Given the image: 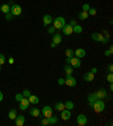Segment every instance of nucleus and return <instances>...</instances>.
Instances as JSON below:
<instances>
[{
	"label": "nucleus",
	"instance_id": "obj_30",
	"mask_svg": "<svg viewBox=\"0 0 113 126\" xmlns=\"http://www.w3.org/2000/svg\"><path fill=\"white\" fill-rule=\"evenodd\" d=\"M112 52H113V47H112V46H110V47H109V49H107V50H105V56H106V57H110L111 56V55H112Z\"/></svg>",
	"mask_w": 113,
	"mask_h": 126
},
{
	"label": "nucleus",
	"instance_id": "obj_36",
	"mask_svg": "<svg viewBox=\"0 0 113 126\" xmlns=\"http://www.w3.org/2000/svg\"><path fill=\"white\" fill-rule=\"evenodd\" d=\"M106 79H107V82H109V83H112L113 82V74L112 73H109V74H107Z\"/></svg>",
	"mask_w": 113,
	"mask_h": 126
},
{
	"label": "nucleus",
	"instance_id": "obj_14",
	"mask_svg": "<svg viewBox=\"0 0 113 126\" xmlns=\"http://www.w3.org/2000/svg\"><path fill=\"white\" fill-rule=\"evenodd\" d=\"M52 16H50V15H44L43 16V25L44 26H49L50 24L52 23Z\"/></svg>",
	"mask_w": 113,
	"mask_h": 126
},
{
	"label": "nucleus",
	"instance_id": "obj_31",
	"mask_svg": "<svg viewBox=\"0 0 113 126\" xmlns=\"http://www.w3.org/2000/svg\"><path fill=\"white\" fill-rule=\"evenodd\" d=\"M41 124H42L43 126H48V125H50V123H49V118H48V117L42 118V119H41Z\"/></svg>",
	"mask_w": 113,
	"mask_h": 126
},
{
	"label": "nucleus",
	"instance_id": "obj_11",
	"mask_svg": "<svg viewBox=\"0 0 113 126\" xmlns=\"http://www.w3.org/2000/svg\"><path fill=\"white\" fill-rule=\"evenodd\" d=\"M62 32H63V34H66V35H71L73 34V26L70 25V24H66L63 27H62Z\"/></svg>",
	"mask_w": 113,
	"mask_h": 126
},
{
	"label": "nucleus",
	"instance_id": "obj_32",
	"mask_svg": "<svg viewBox=\"0 0 113 126\" xmlns=\"http://www.w3.org/2000/svg\"><path fill=\"white\" fill-rule=\"evenodd\" d=\"M5 15H6V17H5V18H6L7 21H12L13 18L15 17V16H14V15H13L10 12H9V13H7V14H5Z\"/></svg>",
	"mask_w": 113,
	"mask_h": 126
},
{
	"label": "nucleus",
	"instance_id": "obj_47",
	"mask_svg": "<svg viewBox=\"0 0 113 126\" xmlns=\"http://www.w3.org/2000/svg\"><path fill=\"white\" fill-rule=\"evenodd\" d=\"M55 47H57V44L53 43V42H51V48H55Z\"/></svg>",
	"mask_w": 113,
	"mask_h": 126
},
{
	"label": "nucleus",
	"instance_id": "obj_29",
	"mask_svg": "<svg viewBox=\"0 0 113 126\" xmlns=\"http://www.w3.org/2000/svg\"><path fill=\"white\" fill-rule=\"evenodd\" d=\"M66 56L68 57V58H71V57H74V50L70 49V48H68V49L66 50Z\"/></svg>",
	"mask_w": 113,
	"mask_h": 126
},
{
	"label": "nucleus",
	"instance_id": "obj_43",
	"mask_svg": "<svg viewBox=\"0 0 113 126\" xmlns=\"http://www.w3.org/2000/svg\"><path fill=\"white\" fill-rule=\"evenodd\" d=\"M109 72H110V73H113V65L112 64L109 66Z\"/></svg>",
	"mask_w": 113,
	"mask_h": 126
},
{
	"label": "nucleus",
	"instance_id": "obj_41",
	"mask_svg": "<svg viewBox=\"0 0 113 126\" xmlns=\"http://www.w3.org/2000/svg\"><path fill=\"white\" fill-rule=\"evenodd\" d=\"M107 42H109V38H106V36H104V39H103V40H102V43L106 44Z\"/></svg>",
	"mask_w": 113,
	"mask_h": 126
},
{
	"label": "nucleus",
	"instance_id": "obj_18",
	"mask_svg": "<svg viewBox=\"0 0 113 126\" xmlns=\"http://www.w3.org/2000/svg\"><path fill=\"white\" fill-rule=\"evenodd\" d=\"M87 100H88V105H89L90 107H92V106L94 105V102H95L96 100H99V99H97V98L95 97V94H94V93H92V94H89V95H88V98H87Z\"/></svg>",
	"mask_w": 113,
	"mask_h": 126
},
{
	"label": "nucleus",
	"instance_id": "obj_19",
	"mask_svg": "<svg viewBox=\"0 0 113 126\" xmlns=\"http://www.w3.org/2000/svg\"><path fill=\"white\" fill-rule=\"evenodd\" d=\"M40 114H41V110L38 108H32L31 110H29V115L33 116V117H38Z\"/></svg>",
	"mask_w": 113,
	"mask_h": 126
},
{
	"label": "nucleus",
	"instance_id": "obj_44",
	"mask_svg": "<svg viewBox=\"0 0 113 126\" xmlns=\"http://www.w3.org/2000/svg\"><path fill=\"white\" fill-rule=\"evenodd\" d=\"M90 72H92V73H93V74H95L96 72H97V68H96V67H93V68H92V70H90Z\"/></svg>",
	"mask_w": 113,
	"mask_h": 126
},
{
	"label": "nucleus",
	"instance_id": "obj_40",
	"mask_svg": "<svg viewBox=\"0 0 113 126\" xmlns=\"http://www.w3.org/2000/svg\"><path fill=\"white\" fill-rule=\"evenodd\" d=\"M54 31H55V29L53 26H51V27H49V30H48V32L50 33V34H53L54 33Z\"/></svg>",
	"mask_w": 113,
	"mask_h": 126
},
{
	"label": "nucleus",
	"instance_id": "obj_25",
	"mask_svg": "<svg viewBox=\"0 0 113 126\" xmlns=\"http://www.w3.org/2000/svg\"><path fill=\"white\" fill-rule=\"evenodd\" d=\"M73 32L76 33V34H79V33L83 32V26L78 25V24H76L75 26H73Z\"/></svg>",
	"mask_w": 113,
	"mask_h": 126
},
{
	"label": "nucleus",
	"instance_id": "obj_49",
	"mask_svg": "<svg viewBox=\"0 0 113 126\" xmlns=\"http://www.w3.org/2000/svg\"><path fill=\"white\" fill-rule=\"evenodd\" d=\"M110 90H111V91L113 90V84H112V83H110Z\"/></svg>",
	"mask_w": 113,
	"mask_h": 126
},
{
	"label": "nucleus",
	"instance_id": "obj_5",
	"mask_svg": "<svg viewBox=\"0 0 113 126\" xmlns=\"http://www.w3.org/2000/svg\"><path fill=\"white\" fill-rule=\"evenodd\" d=\"M87 122H88V118L86 117V115L84 114H80L77 116V124L79 126H85L87 125Z\"/></svg>",
	"mask_w": 113,
	"mask_h": 126
},
{
	"label": "nucleus",
	"instance_id": "obj_12",
	"mask_svg": "<svg viewBox=\"0 0 113 126\" xmlns=\"http://www.w3.org/2000/svg\"><path fill=\"white\" fill-rule=\"evenodd\" d=\"M71 117V110H68V109H63L61 111V118L63 120H68Z\"/></svg>",
	"mask_w": 113,
	"mask_h": 126
},
{
	"label": "nucleus",
	"instance_id": "obj_1",
	"mask_svg": "<svg viewBox=\"0 0 113 126\" xmlns=\"http://www.w3.org/2000/svg\"><path fill=\"white\" fill-rule=\"evenodd\" d=\"M52 22H53V27H54L55 30H61L66 25V19H64L62 16H59V17L54 18Z\"/></svg>",
	"mask_w": 113,
	"mask_h": 126
},
{
	"label": "nucleus",
	"instance_id": "obj_27",
	"mask_svg": "<svg viewBox=\"0 0 113 126\" xmlns=\"http://www.w3.org/2000/svg\"><path fill=\"white\" fill-rule=\"evenodd\" d=\"M49 118V123H50V125H54V124H57L58 123V120H59V118L57 117V116H51V117H48Z\"/></svg>",
	"mask_w": 113,
	"mask_h": 126
},
{
	"label": "nucleus",
	"instance_id": "obj_37",
	"mask_svg": "<svg viewBox=\"0 0 113 126\" xmlns=\"http://www.w3.org/2000/svg\"><path fill=\"white\" fill-rule=\"evenodd\" d=\"M87 13H88V15H90V16H94V15H96V9L95 8H89Z\"/></svg>",
	"mask_w": 113,
	"mask_h": 126
},
{
	"label": "nucleus",
	"instance_id": "obj_45",
	"mask_svg": "<svg viewBox=\"0 0 113 126\" xmlns=\"http://www.w3.org/2000/svg\"><path fill=\"white\" fill-rule=\"evenodd\" d=\"M2 100H3V94H2V92L0 91V102H1Z\"/></svg>",
	"mask_w": 113,
	"mask_h": 126
},
{
	"label": "nucleus",
	"instance_id": "obj_21",
	"mask_svg": "<svg viewBox=\"0 0 113 126\" xmlns=\"http://www.w3.org/2000/svg\"><path fill=\"white\" fill-rule=\"evenodd\" d=\"M63 69H64V73L67 74V75H71V74L74 73V68L70 66L69 64H67V65H64V67H63Z\"/></svg>",
	"mask_w": 113,
	"mask_h": 126
},
{
	"label": "nucleus",
	"instance_id": "obj_20",
	"mask_svg": "<svg viewBox=\"0 0 113 126\" xmlns=\"http://www.w3.org/2000/svg\"><path fill=\"white\" fill-rule=\"evenodd\" d=\"M61 41H62V38H61L60 34H54L52 36V42L53 43H55L57 46H58L59 43H61Z\"/></svg>",
	"mask_w": 113,
	"mask_h": 126
},
{
	"label": "nucleus",
	"instance_id": "obj_24",
	"mask_svg": "<svg viewBox=\"0 0 113 126\" xmlns=\"http://www.w3.org/2000/svg\"><path fill=\"white\" fill-rule=\"evenodd\" d=\"M64 108L68 109V110H71V109L75 108V105H74V102L71 100H68L67 102H64Z\"/></svg>",
	"mask_w": 113,
	"mask_h": 126
},
{
	"label": "nucleus",
	"instance_id": "obj_38",
	"mask_svg": "<svg viewBox=\"0 0 113 126\" xmlns=\"http://www.w3.org/2000/svg\"><path fill=\"white\" fill-rule=\"evenodd\" d=\"M89 8H90V6L88 3H84V5H83V10H85V12H88Z\"/></svg>",
	"mask_w": 113,
	"mask_h": 126
},
{
	"label": "nucleus",
	"instance_id": "obj_17",
	"mask_svg": "<svg viewBox=\"0 0 113 126\" xmlns=\"http://www.w3.org/2000/svg\"><path fill=\"white\" fill-rule=\"evenodd\" d=\"M84 79L86 82H92L94 79V74L92 73V72H88V73L84 74Z\"/></svg>",
	"mask_w": 113,
	"mask_h": 126
},
{
	"label": "nucleus",
	"instance_id": "obj_35",
	"mask_svg": "<svg viewBox=\"0 0 113 126\" xmlns=\"http://www.w3.org/2000/svg\"><path fill=\"white\" fill-rule=\"evenodd\" d=\"M5 62H6V57H5V55L0 53V65L2 66V65L5 64Z\"/></svg>",
	"mask_w": 113,
	"mask_h": 126
},
{
	"label": "nucleus",
	"instance_id": "obj_48",
	"mask_svg": "<svg viewBox=\"0 0 113 126\" xmlns=\"http://www.w3.org/2000/svg\"><path fill=\"white\" fill-rule=\"evenodd\" d=\"M70 59H71V58H68V57H67V60H66L67 64H70Z\"/></svg>",
	"mask_w": 113,
	"mask_h": 126
},
{
	"label": "nucleus",
	"instance_id": "obj_4",
	"mask_svg": "<svg viewBox=\"0 0 113 126\" xmlns=\"http://www.w3.org/2000/svg\"><path fill=\"white\" fill-rule=\"evenodd\" d=\"M64 84L73 88V86H76L77 81H76V79H75V77H73L71 75H67V77L64 79Z\"/></svg>",
	"mask_w": 113,
	"mask_h": 126
},
{
	"label": "nucleus",
	"instance_id": "obj_33",
	"mask_svg": "<svg viewBox=\"0 0 113 126\" xmlns=\"http://www.w3.org/2000/svg\"><path fill=\"white\" fill-rule=\"evenodd\" d=\"M23 98H24V95L22 93H17L16 94V97H15V100H16L17 102H20V100L23 99Z\"/></svg>",
	"mask_w": 113,
	"mask_h": 126
},
{
	"label": "nucleus",
	"instance_id": "obj_22",
	"mask_svg": "<svg viewBox=\"0 0 113 126\" xmlns=\"http://www.w3.org/2000/svg\"><path fill=\"white\" fill-rule=\"evenodd\" d=\"M78 18H79V19H81V21L87 19V18H88V13L85 12V10H81V12L78 14Z\"/></svg>",
	"mask_w": 113,
	"mask_h": 126
},
{
	"label": "nucleus",
	"instance_id": "obj_9",
	"mask_svg": "<svg viewBox=\"0 0 113 126\" xmlns=\"http://www.w3.org/2000/svg\"><path fill=\"white\" fill-rule=\"evenodd\" d=\"M28 106H29L28 99L24 97L23 99L20 100V102H19V109H20V110H25V109L28 108Z\"/></svg>",
	"mask_w": 113,
	"mask_h": 126
},
{
	"label": "nucleus",
	"instance_id": "obj_46",
	"mask_svg": "<svg viewBox=\"0 0 113 126\" xmlns=\"http://www.w3.org/2000/svg\"><path fill=\"white\" fill-rule=\"evenodd\" d=\"M8 62H9V64H14V58H13V57H10Z\"/></svg>",
	"mask_w": 113,
	"mask_h": 126
},
{
	"label": "nucleus",
	"instance_id": "obj_8",
	"mask_svg": "<svg viewBox=\"0 0 113 126\" xmlns=\"http://www.w3.org/2000/svg\"><path fill=\"white\" fill-rule=\"evenodd\" d=\"M10 13H12L14 16H18V15L22 14V7L19 6V5H13V6H10Z\"/></svg>",
	"mask_w": 113,
	"mask_h": 126
},
{
	"label": "nucleus",
	"instance_id": "obj_23",
	"mask_svg": "<svg viewBox=\"0 0 113 126\" xmlns=\"http://www.w3.org/2000/svg\"><path fill=\"white\" fill-rule=\"evenodd\" d=\"M0 10H1L3 14H7V13L10 12V6H9L8 3H3L2 6L0 7Z\"/></svg>",
	"mask_w": 113,
	"mask_h": 126
},
{
	"label": "nucleus",
	"instance_id": "obj_2",
	"mask_svg": "<svg viewBox=\"0 0 113 126\" xmlns=\"http://www.w3.org/2000/svg\"><path fill=\"white\" fill-rule=\"evenodd\" d=\"M92 107H93L95 112H102V111H104V109H105V102L103 100H96Z\"/></svg>",
	"mask_w": 113,
	"mask_h": 126
},
{
	"label": "nucleus",
	"instance_id": "obj_3",
	"mask_svg": "<svg viewBox=\"0 0 113 126\" xmlns=\"http://www.w3.org/2000/svg\"><path fill=\"white\" fill-rule=\"evenodd\" d=\"M94 94H95V97L99 100H104L105 98L107 97V93H106V90H105V89H100V90H97L96 92H94Z\"/></svg>",
	"mask_w": 113,
	"mask_h": 126
},
{
	"label": "nucleus",
	"instance_id": "obj_10",
	"mask_svg": "<svg viewBox=\"0 0 113 126\" xmlns=\"http://www.w3.org/2000/svg\"><path fill=\"white\" fill-rule=\"evenodd\" d=\"M14 120H15L16 126H23L25 124V117H24L23 115H17Z\"/></svg>",
	"mask_w": 113,
	"mask_h": 126
},
{
	"label": "nucleus",
	"instance_id": "obj_42",
	"mask_svg": "<svg viewBox=\"0 0 113 126\" xmlns=\"http://www.w3.org/2000/svg\"><path fill=\"white\" fill-rule=\"evenodd\" d=\"M70 25H71V26H75V25H76V24H77V22H76L75 21V19H73V21H70Z\"/></svg>",
	"mask_w": 113,
	"mask_h": 126
},
{
	"label": "nucleus",
	"instance_id": "obj_7",
	"mask_svg": "<svg viewBox=\"0 0 113 126\" xmlns=\"http://www.w3.org/2000/svg\"><path fill=\"white\" fill-rule=\"evenodd\" d=\"M52 112H53V109H52V107H50V106H44L43 109H42L43 117H51V116H52Z\"/></svg>",
	"mask_w": 113,
	"mask_h": 126
},
{
	"label": "nucleus",
	"instance_id": "obj_34",
	"mask_svg": "<svg viewBox=\"0 0 113 126\" xmlns=\"http://www.w3.org/2000/svg\"><path fill=\"white\" fill-rule=\"evenodd\" d=\"M22 94H23V95H24V97H25V98H28V97H29V95H31V94H32V93H31V91H29V90H27V89H25V90H24V91H23V93H22Z\"/></svg>",
	"mask_w": 113,
	"mask_h": 126
},
{
	"label": "nucleus",
	"instance_id": "obj_39",
	"mask_svg": "<svg viewBox=\"0 0 113 126\" xmlns=\"http://www.w3.org/2000/svg\"><path fill=\"white\" fill-rule=\"evenodd\" d=\"M58 84L59 85H63L64 84V79H62V77L58 79Z\"/></svg>",
	"mask_w": 113,
	"mask_h": 126
},
{
	"label": "nucleus",
	"instance_id": "obj_13",
	"mask_svg": "<svg viewBox=\"0 0 113 126\" xmlns=\"http://www.w3.org/2000/svg\"><path fill=\"white\" fill-rule=\"evenodd\" d=\"M74 55H76V57H78V58H84L86 56V51L84 49H81V48H78V49L74 51Z\"/></svg>",
	"mask_w": 113,
	"mask_h": 126
},
{
	"label": "nucleus",
	"instance_id": "obj_15",
	"mask_svg": "<svg viewBox=\"0 0 113 126\" xmlns=\"http://www.w3.org/2000/svg\"><path fill=\"white\" fill-rule=\"evenodd\" d=\"M92 39H93L94 41L102 42V40L104 39V35L102 34V33H93V34H92Z\"/></svg>",
	"mask_w": 113,
	"mask_h": 126
},
{
	"label": "nucleus",
	"instance_id": "obj_26",
	"mask_svg": "<svg viewBox=\"0 0 113 126\" xmlns=\"http://www.w3.org/2000/svg\"><path fill=\"white\" fill-rule=\"evenodd\" d=\"M54 109L55 110H58V111H62L63 109H66L64 108V103L63 102H57L55 106H54Z\"/></svg>",
	"mask_w": 113,
	"mask_h": 126
},
{
	"label": "nucleus",
	"instance_id": "obj_50",
	"mask_svg": "<svg viewBox=\"0 0 113 126\" xmlns=\"http://www.w3.org/2000/svg\"><path fill=\"white\" fill-rule=\"evenodd\" d=\"M0 70H1V65H0Z\"/></svg>",
	"mask_w": 113,
	"mask_h": 126
},
{
	"label": "nucleus",
	"instance_id": "obj_6",
	"mask_svg": "<svg viewBox=\"0 0 113 126\" xmlns=\"http://www.w3.org/2000/svg\"><path fill=\"white\" fill-rule=\"evenodd\" d=\"M70 66L73 68H79L81 65V62H80V58H78V57H71V59H70Z\"/></svg>",
	"mask_w": 113,
	"mask_h": 126
},
{
	"label": "nucleus",
	"instance_id": "obj_16",
	"mask_svg": "<svg viewBox=\"0 0 113 126\" xmlns=\"http://www.w3.org/2000/svg\"><path fill=\"white\" fill-rule=\"evenodd\" d=\"M28 101L29 103H33V105H38V102H40V99H38V97H36V95H33V94H31L28 98Z\"/></svg>",
	"mask_w": 113,
	"mask_h": 126
},
{
	"label": "nucleus",
	"instance_id": "obj_28",
	"mask_svg": "<svg viewBox=\"0 0 113 126\" xmlns=\"http://www.w3.org/2000/svg\"><path fill=\"white\" fill-rule=\"evenodd\" d=\"M16 116H17V112H16V109H10V111H9V114H8V117H9V119H13V120H14L15 118H16Z\"/></svg>",
	"mask_w": 113,
	"mask_h": 126
}]
</instances>
